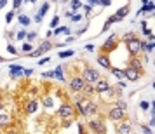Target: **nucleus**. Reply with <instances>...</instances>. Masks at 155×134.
I'll return each mask as SVG.
<instances>
[{
    "label": "nucleus",
    "instance_id": "09e8293b",
    "mask_svg": "<svg viewBox=\"0 0 155 134\" xmlns=\"http://www.w3.org/2000/svg\"><path fill=\"white\" fill-rule=\"evenodd\" d=\"M85 49L91 52V51H94V45H92V44H89V45H85Z\"/></svg>",
    "mask_w": 155,
    "mask_h": 134
},
{
    "label": "nucleus",
    "instance_id": "79ce46f5",
    "mask_svg": "<svg viewBox=\"0 0 155 134\" xmlns=\"http://www.w3.org/2000/svg\"><path fill=\"white\" fill-rule=\"evenodd\" d=\"M141 129H143V132L145 134H150V127L148 126H141Z\"/></svg>",
    "mask_w": 155,
    "mask_h": 134
},
{
    "label": "nucleus",
    "instance_id": "39448f33",
    "mask_svg": "<svg viewBox=\"0 0 155 134\" xmlns=\"http://www.w3.org/2000/svg\"><path fill=\"white\" fill-rule=\"evenodd\" d=\"M89 127H91L96 134H106V126H105L103 120H98V119L89 120Z\"/></svg>",
    "mask_w": 155,
    "mask_h": 134
},
{
    "label": "nucleus",
    "instance_id": "a211bd4d",
    "mask_svg": "<svg viewBox=\"0 0 155 134\" xmlns=\"http://www.w3.org/2000/svg\"><path fill=\"white\" fill-rule=\"evenodd\" d=\"M25 110H26V113H35L37 112V101H28Z\"/></svg>",
    "mask_w": 155,
    "mask_h": 134
},
{
    "label": "nucleus",
    "instance_id": "1a4fd4ad",
    "mask_svg": "<svg viewBox=\"0 0 155 134\" xmlns=\"http://www.w3.org/2000/svg\"><path fill=\"white\" fill-rule=\"evenodd\" d=\"M124 71V77L127 78V80H131V82H136V80H140V73L136 70H133V68H129L127 66L126 70H122Z\"/></svg>",
    "mask_w": 155,
    "mask_h": 134
},
{
    "label": "nucleus",
    "instance_id": "6ab92c4d",
    "mask_svg": "<svg viewBox=\"0 0 155 134\" xmlns=\"http://www.w3.org/2000/svg\"><path fill=\"white\" fill-rule=\"evenodd\" d=\"M110 70H112V75L115 78H119V80H122V78H126L124 77V71L122 70H119V68H110Z\"/></svg>",
    "mask_w": 155,
    "mask_h": 134
},
{
    "label": "nucleus",
    "instance_id": "f3484780",
    "mask_svg": "<svg viewBox=\"0 0 155 134\" xmlns=\"http://www.w3.org/2000/svg\"><path fill=\"white\" fill-rule=\"evenodd\" d=\"M152 9H155V4H147V2H143V7L140 9V12L138 14H141V12H152Z\"/></svg>",
    "mask_w": 155,
    "mask_h": 134
},
{
    "label": "nucleus",
    "instance_id": "c756f323",
    "mask_svg": "<svg viewBox=\"0 0 155 134\" xmlns=\"http://www.w3.org/2000/svg\"><path fill=\"white\" fill-rule=\"evenodd\" d=\"M26 38H28V42H33L37 38V33L35 31H30V33H26Z\"/></svg>",
    "mask_w": 155,
    "mask_h": 134
},
{
    "label": "nucleus",
    "instance_id": "c9c22d12",
    "mask_svg": "<svg viewBox=\"0 0 155 134\" xmlns=\"http://www.w3.org/2000/svg\"><path fill=\"white\" fill-rule=\"evenodd\" d=\"M23 51H25L26 54H30V51H31V45H30V44H23Z\"/></svg>",
    "mask_w": 155,
    "mask_h": 134
},
{
    "label": "nucleus",
    "instance_id": "4be33fe9",
    "mask_svg": "<svg viewBox=\"0 0 155 134\" xmlns=\"http://www.w3.org/2000/svg\"><path fill=\"white\" fill-rule=\"evenodd\" d=\"M38 49L42 51V52H45V51H49V49H52V44L49 42V40H44L42 44H40V47Z\"/></svg>",
    "mask_w": 155,
    "mask_h": 134
},
{
    "label": "nucleus",
    "instance_id": "8fccbe9b",
    "mask_svg": "<svg viewBox=\"0 0 155 134\" xmlns=\"http://www.w3.org/2000/svg\"><path fill=\"white\" fill-rule=\"evenodd\" d=\"M7 134H18V129H9Z\"/></svg>",
    "mask_w": 155,
    "mask_h": 134
},
{
    "label": "nucleus",
    "instance_id": "20e7f679",
    "mask_svg": "<svg viewBox=\"0 0 155 134\" xmlns=\"http://www.w3.org/2000/svg\"><path fill=\"white\" fill-rule=\"evenodd\" d=\"M115 49H117V37H115V33H112V35L103 42L101 51H103V54H108V52H112V51H115Z\"/></svg>",
    "mask_w": 155,
    "mask_h": 134
},
{
    "label": "nucleus",
    "instance_id": "3c124183",
    "mask_svg": "<svg viewBox=\"0 0 155 134\" xmlns=\"http://www.w3.org/2000/svg\"><path fill=\"white\" fill-rule=\"evenodd\" d=\"M5 4H7L5 0H0V9H4V7H5Z\"/></svg>",
    "mask_w": 155,
    "mask_h": 134
},
{
    "label": "nucleus",
    "instance_id": "49530a36",
    "mask_svg": "<svg viewBox=\"0 0 155 134\" xmlns=\"http://www.w3.org/2000/svg\"><path fill=\"white\" fill-rule=\"evenodd\" d=\"M78 134H84V126L82 124H78Z\"/></svg>",
    "mask_w": 155,
    "mask_h": 134
},
{
    "label": "nucleus",
    "instance_id": "c85d7f7f",
    "mask_svg": "<svg viewBox=\"0 0 155 134\" xmlns=\"http://www.w3.org/2000/svg\"><path fill=\"white\" fill-rule=\"evenodd\" d=\"M58 23H59V16H54V18H52V21H51V28L56 30L58 28Z\"/></svg>",
    "mask_w": 155,
    "mask_h": 134
},
{
    "label": "nucleus",
    "instance_id": "58836bf2",
    "mask_svg": "<svg viewBox=\"0 0 155 134\" xmlns=\"http://www.w3.org/2000/svg\"><path fill=\"white\" fill-rule=\"evenodd\" d=\"M140 106H141V110H148V108H150V105H148V101H141V103H140Z\"/></svg>",
    "mask_w": 155,
    "mask_h": 134
},
{
    "label": "nucleus",
    "instance_id": "393cba45",
    "mask_svg": "<svg viewBox=\"0 0 155 134\" xmlns=\"http://www.w3.org/2000/svg\"><path fill=\"white\" fill-rule=\"evenodd\" d=\"M82 91H84V94H85V96H91L92 92H94V87H92L91 84H85V85H84V89H82Z\"/></svg>",
    "mask_w": 155,
    "mask_h": 134
},
{
    "label": "nucleus",
    "instance_id": "b1692460",
    "mask_svg": "<svg viewBox=\"0 0 155 134\" xmlns=\"http://www.w3.org/2000/svg\"><path fill=\"white\" fill-rule=\"evenodd\" d=\"M54 77H56L58 80H64V77H63V68H61V66H58L56 70H54Z\"/></svg>",
    "mask_w": 155,
    "mask_h": 134
},
{
    "label": "nucleus",
    "instance_id": "473e14b6",
    "mask_svg": "<svg viewBox=\"0 0 155 134\" xmlns=\"http://www.w3.org/2000/svg\"><path fill=\"white\" fill-rule=\"evenodd\" d=\"M134 38V35L133 33H126V35H124V38H122V40H124V44H127L129 42V40H133Z\"/></svg>",
    "mask_w": 155,
    "mask_h": 134
},
{
    "label": "nucleus",
    "instance_id": "f257e3e1",
    "mask_svg": "<svg viewBox=\"0 0 155 134\" xmlns=\"http://www.w3.org/2000/svg\"><path fill=\"white\" fill-rule=\"evenodd\" d=\"M75 110H77L82 117H89V115H94V113L98 112V106L91 103V101H87V99H82V101H78L77 105H75Z\"/></svg>",
    "mask_w": 155,
    "mask_h": 134
},
{
    "label": "nucleus",
    "instance_id": "423d86ee",
    "mask_svg": "<svg viewBox=\"0 0 155 134\" xmlns=\"http://www.w3.org/2000/svg\"><path fill=\"white\" fill-rule=\"evenodd\" d=\"M84 85H85V82L82 80V77H80V75H77V77H71V80H70V91L82 92Z\"/></svg>",
    "mask_w": 155,
    "mask_h": 134
},
{
    "label": "nucleus",
    "instance_id": "412c9836",
    "mask_svg": "<svg viewBox=\"0 0 155 134\" xmlns=\"http://www.w3.org/2000/svg\"><path fill=\"white\" fill-rule=\"evenodd\" d=\"M47 11H49V2H44L42 5H40V11H38V16L42 18V16L47 14Z\"/></svg>",
    "mask_w": 155,
    "mask_h": 134
},
{
    "label": "nucleus",
    "instance_id": "ddd939ff",
    "mask_svg": "<svg viewBox=\"0 0 155 134\" xmlns=\"http://www.w3.org/2000/svg\"><path fill=\"white\" fill-rule=\"evenodd\" d=\"M129 68H133V70H136L138 73H143V64H141V59H138V57H133L131 61H129Z\"/></svg>",
    "mask_w": 155,
    "mask_h": 134
},
{
    "label": "nucleus",
    "instance_id": "9b49d317",
    "mask_svg": "<svg viewBox=\"0 0 155 134\" xmlns=\"http://www.w3.org/2000/svg\"><path fill=\"white\" fill-rule=\"evenodd\" d=\"M98 63L101 64L103 68H106V70H110V68H112V63H110L108 54H99V56H98Z\"/></svg>",
    "mask_w": 155,
    "mask_h": 134
},
{
    "label": "nucleus",
    "instance_id": "5fc2aeb1",
    "mask_svg": "<svg viewBox=\"0 0 155 134\" xmlns=\"http://www.w3.org/2000/svg\"><path fill=\"white\" fill-rule=\"evenodd\" d=\"M150 134H152V132H150Z\"/></svg>",
    "mask_w": 155,
    "mask_h": 134
},
{
    "label": "nucleus",
    "instance_id": "4c0bfd02",
    "mask_svg": "<svg viewBox=\"0 0 155 134\" xmlns=\"http://www.w3.org/2000/svg\"><path fill=\"white\" fill-rule=\"evenodd\" d=\"M54 77V71H45V73H42V78H51Z\"/></svg>",
    "mask_w": 155,
    "mask_h": 134
},
{
    "label": "nucleus",
    "instance_id": "f704fd0d",
    "mask_svg": "<svg viewBox=\"0 0 155 134\" xmlns=\"http://www.w3.org/2000/svg\"><path fill=\"white\" fill-rule=\"evenodd\" d=\"M12 18H14V11H11V12H7V16H5V21L11 23L12 21Z\"/></svg>",
    "mask_w": 155,
    "mask_h": 134
},
{
    "label": "nucleus",
    "instance_id": "c03bdc74",
    "mask_svg": "<svg viewBox=\"0 0 155 134\" xmlns=\"http://www.w3.org/2000/svg\"><path fill=\"white\" fill-rule=\"evenodd\" d=\"M71 126V120H64L63 122V127H70Z\"/></svg>",
    "mask_w": 155,
    "mask_h": 134
},
{
    "label": "nucleus",
    "instance_id": "a18cd8bd",
    "mask_svg": "<svg viewBox=\"0 0 155 134\" xmlns=\"http://www.w3.org/2000/svg\"><path fill=\"white\" fill-rule=\"evenodd\" d=\"M44 63H49V57H44V59L38 61V64H44Z\"/></svg>",
    "mask_w": 155,
    "mask_h": 134
},
{
    "label": "nucleus",
    "instance_id": "ea45409f",
    "mask_svg": "<svg viewBox=\"0 0 155 134\" xmlns=\"http://www.w3.org/2000/svg\"><path fill=\"white\" fill-rule=\"evenodd\" d=\"M21 4H23L21 0H14V2H12V7H14V9H19V7H21Z\"/></svg>",
    "mask_w": 155,
    "mask_h": 134
},
{
    "label": "nucleus",
    "instance_id": "7c9ffc66",
    "mask_svg": "<svg viewBox=\"0 0 155 134\" xmlns=\"http://www.w3.org/2000/svg\"><path fill=\"white\" fill-rule=\"evenodd\" d=\"M117 108H120V110H124V112H126V110H127V103H126V101H122V99H120L119 103H117Z\"/></svg>",
    "mask_w": 155,
    "mask_h": 134
},
{
    "label": "nucleus",
    "instance_id": "2eb2a0df",
    "mask_svg": "<svg viewBox=\"0 0 155 134\" xmlns=\"http://www.w3.org/2000/svg\"><path fill=\"white\" fill-rule=\"evenodd\" d=\"M11 124V117L7 113H0V127H7Z\"/></svg>",
    "mask_w": 155,
    "mask_h": 134
},
{
    "label": "nucleus",
    "instance_id": "864d4df0",
    "mask_svg": "<svg viewBox=\"0 0 155 134\" xmlns=\"http://www.w3.org/2000/svg\"><path fill=\"white\" fill-rule=\"evenodd\" d=\"M2 108H4V106H2V103H0V113H2Z\"/></svg>",
    "mask_w": 155,
    "mask_h": 134
},
{
    "label": "nucleus",
    "instance_id": "f03ea898",
    "mask_svg": "<svg viewBox=\"0 0 155 134\" xmlns=\"http://www.w3.org/2000/svg\"><path fill=\"white\" fill-rule=\"evenodd\" d=\"M80 77H82V80H84L85 84H96V82H98L99 78V73L96 70H94V68H84V71H82V75H80Z\"/></svg>",
    "mask_w": 155,
    "mask_h": 134
},
{
    "label": "nucleus",
    "instance_id": "5701e85b",
    "mask_svg": "<svg viewBox=\"0 0 155 134\" xmlns=\"http://www.w3.org/2000/svg\"><path fill=\"white\" fill-rule=\"evenodd\" d=\"M18 21L21 23L23 26H28L30 25V18L28 16H25V14H21V16H18Z\"/></svg>",
    "mask_w": 155,
    "mask_h": 134
},
{
    "label": "nucleus",
    "instance_id": "6e6552de",
    "mask_svg": "<svg viewBox=\"0 0 155 134\" xmlns=\"http://www.w3.org/2000/svg\"><path fill=\"white\" fill-rule=\"evenodd\" d=\"M108 117H110L112 120H124L126 119V112L120 110V108H117V106H113L112 110L108 112Z\"/></svg>",
    "mask_w": 155,
    "mask_h": 134
},
{
    "label": "nucleus",
    "instance_id": "de8ad7c7",
    "mask_svg": "<svg viewBox=\"0 0 155 134\" xmlns=\"http://www.w3.org/2000/svg\"><path fill=\"white\" fill-rule=\"evenodd\" d=\"M71 19H73V21H80V16H78V14H73V16H71Z\"/></svg>",
    "mask_w": 155,
    "mask_h": 134
},
{
    "label": "nucleus",
    "instance_id": "37998d69",
    "mask_svg": "<svg viewBox=\"0 0 155 134\" xmlns=\"http://www.w3.org/2000/svg\"><path fill=\"white\" fill-rule=\"evenodd\" d=\"M23 73H25V75H26V77H30V75H31V73H33V70H31V68H30V70H23Z\"/></svg>",
    "mask_w": 155,
    "mask_h": 134
},
{
    "label": "nucleus",
    "instance_id": "4468645a",
    "mask_svg": "<svg viewBox=\"0 0 155 134\" xmlns=\"http://www.w3.org/2000/svg\"><path fill=\"white\" fill-rule=\"evenodd\" d=\"M129 14V5H122V7L119 9V11H117V18H119L120 21H122V19H124V18H126V16Z\"/></svg>",
    "mask_w": 155,
    "mask_h": 134
},
{
    "label": "nucleus",
    "instance_id": "0eeeda50",
    "mask_svg": "<svg viewBox=\"0 0 155 134\" xmlns=\"http://www.w3.org/2000/svg\"><path fill=\"white\" fill-rule=\"evenodd\" d=\"M126 45H127V51H129V54H131L133 57H136L138 54H140V51H141V49H140V38H136V37H134L133 40H129Z\"/></svg>",
    "mask_w": 155,
    "mask_h": 134
},
{
    "label": "nucleus",
    "instance_id": "2f4dec72",
    "mask_svg": "<svg viewBox=\"0 0 155 134\" xmlns=\"http://www.w3.org/2000/svg\"><path fill=\"white\" fill-rule=\"evenodd\" d=\"M25 37H26V31H25V30H21V31H18V33H16V38H18V40H23Z\"/></svg>",
    "mask_w": 155,
    "mask_h": 134
},
{
    "label": "nucleus",
    "instance_id": "a878e982",
    "mask_svg": "<svg viewBox=\"0 0 155 134\" xmlns=\"http://www.w3.org/2000/svg\"><path fill=\"white\" fill-rule=\"evenodd\" d=\"M58 56L61 57V59H64V57H70V56H73V51H63V52H58Z\"/></svg>",
    "mask_w": 155,
    "mask_h": 134
},
{
    "label": "nucleus",
    "instance_id": "7ed1b4c3",
    "mask_svg": "<svg viewBox=\"0 0 155 134\" xmlns=\"http://www.w3.org/2000/svg\"><path fill=\"white\" fill-rule=\"evenodd\" d=\"M58 115L61 119H71L75 115V106L70 105V103H63V105L59 106V110H58Z\"/></svg>",
    "mask_w": 155,
    "mask_h": 134
},
{
    "label": "nucleus",
    "instance_id": "bb28decb",
    "mask_svg": "<svg viewBox=\"0 0 155 134\" xmlns=\"http://www.w3.org/2000/svg\"><path fill=\"white\" fill-rule=\"evenodd\" d=\"M70 7H71V11H77V9L82 7V4H80V2H77V0H73V2H70Z\"/></svg>",
    "mask_w": 155,
    "mask_h": 134
},
{
    "label": "nucleus",
    "instance_id": "f8f14e48",
    "mask_svg": "<svg viewBox=\"0 0 155 134\" xmlns=\"http://www.w3.org/2000/svg\"><path fill=\"white\" fill-rule=\"evenodd\" d=\"M117 132L119 134H131V124L122 120L119 126H117Z\"/></svg>",
    "mask_w": 155,
    "mask_h": 134
},
{
    "label": "nucleus",
    "instance_id": "603ef678",
    "mask_svg": "<svg viewBox=\"0 0 155 134\" xmlns=\"http://www.w3.org/2000/svg\"><path fill=\"white\" fill-rule=\"evenodd\" d=\"M4 61H5V59H4V57L0 56V63H4Z\"/></svg>",
    "mask_w": 155,
    "mask_h": 134
},
{
    "label": "nucleus",
    "instance_id": "cd10ccee",
    "mask_svg": "<svg viewBox=\"0 0 155 134\" xmlns=\"http://www.w3.org/2000/svg\"><path fill=\"white\" fill-rule=\"evenodd\" d=\"M52 105H54L52 98H45L44 99V106H45V108H52Z\"/></svg>",
    "mask_w": 155,
    "mask_h": 134
},
{
    "label": "nucleus",
    "instance_id": "9d476101",
    "mask_svg": "<svg viewBox=\"0 0 155 134\" xmlns=\"http://www.w3.org/2000/svg\"><path fill=\"white\" fill-rule=\"evenodd\" d=\"M108 89H110V84L106 82L105 78H99L98 82H96V85H94V91L99 92V94H101V92H106Z\"/></svg>",
    "mask_w": 155,
    "mask_h": 134
},
{
    "label": "nucleus",
    "instance_id": "a19ab883",
    "mask_svg": "<svg viewBox=\"0 0 155 134\" xmlns=\"http://www.w3.org/2000/svg\"><path fill=\"white\" fill-rule=\"evenodd\" d=\"M82 9H85V14H91V11H92V7L87 4V5H82Z\"/></svg>",
    "mask_w": 155,
    "mask_h": 134
},
{
    "label": "nucleus",
    "instance_id": "aec40b11",
    "mask_svg": "<svg viewBox=\"0 0 155 134\" xmlns=\"http://www.w3.org/2000/svg\"><path fill=\"white\" fill-rule=\"evenodd\" d=\"M19 73H23V68L21 66H14V64H12V66H11V77L16 78V75H19Z\"/></svg>",
    "mask_w": 155,
    "mask_h": 134
},
{
    "label": "nucleus",
    "instance_id": "e433bc0d",
    "mask_svg": "<svg viewBox=\"0 0 155 134\" xmlns=\"http://www.w3.org/2000/svg\"><path fill=\"white\" fill-rule=\"evenodd\" d=\"M7 51L11 52V54H18V51H16V47H14V45H11V44L7 45Z\"/></svg>",
    "mask_w": 155,
    "mask_h": 134
},
{
    "label": "nucleus",
    "instance_id": "72a5a7b5",
    "mask_svg": "<svg viewBox=\"0 0 155 134\" xmlns=\"http://www.w3.org/2000/svg\"><path fill=\"white\" fill-rule=\"evenodd\" d=\"M40 54H44L40 49H37V51H33V52H30V57H38Z\"/></svg>",
    "mask_w": 155,
    "mask_h": 134
},
{
    "label": "nucleus",
    "instance_id": "dca6fc26",
    "mask_svg": "<svg viewBox=\"0 0 155 134\" xmlns=\"http://www.w3.org/2000/svg\"><path fill=\"white\" fill-rule=\"evenodd\" d=\"M119 21H120V19H119V18H117V16H110V18L106 19L105 26H103V31H106V30L110 28V26H112V23H119Z\"/></svg>",
    "mask_w": 155,
    "mask_h": 134
}]
</instances>
